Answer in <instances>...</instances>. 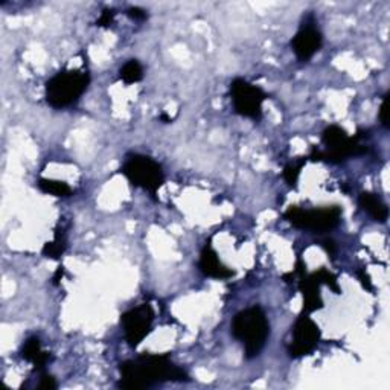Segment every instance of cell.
Wrapping results in <instances>:
<instances>
[{"label": "cell", "mask_w": 390, "mask_h": 390, "mask_svg": "<svg viewBox=\"0 0 390 390\" xmlns=\"http://www.w3.org/2000/svg\"><path fill=\"white\" fill-rule=\"evenodd\" d=\"M121 380L118 386L124 390L148 389L162 382L189 381V375L171 362L168 355H140L119 364Z\"/></svg>", "instance_id": "1"}, {"label": "cell", "mask_w": 390, "mask_h": 390, "mask_svg": "<svg viewBox=\"0 0 390 390\" xmlns=\"http://www.w3.org/2000/svg\"><path fill=\"white\" fill-rule=\"evenodd\" d=\"M232 335L243 343L247 358H254L264 349L270 335V324L261 306L239 311L232 322Z\"/></svg>", "instance_id": "2"}, {"label": "cell", "mask_w": 390, "mask_h": 390, "mask_svg": "<svg viewBox=\"0 0 390 390\" xmlns=\"http://www.w3.org/2000/svg\"><path fill=\"white\" fill-rule=\"evenodd\" d=\"M360 133L357 136L351 138L339 125H329L322 134V142L326 147V149H313L308 159L313 162H328L339 165L346 162L349 157L363 156L367 153V147L360 144Z\"/></svg>", "instance_id": "3"}, {"label": "cell", "mask_w": 390, "mask_h": 390, "mask_svg": "<svg viewBox=\"0 0 390 390\" xmlns=\"http://www.w3.org/2000/svg\"><path fill=\"white\" fill-rule=\"evenodd\" d=\"M90 84V75L80 69L58 72L46 82V101L54 109H66L77 102Z\"/></svg>", "instance_id": "4"}, {"label": "cell", "mask_w": 390, "mask_h": 390, "mask_svg": "<svg viewBox=\"0 0 390 390\" xmlns=\"http://www.w3.org/2000/svg\"><path fill=\"white\" fill-rule=\"evenodd\" d=\"M122 174L129 178V182L140 187L151 195H156L159 187L165 183V174L159 163L153 160L151 157L134 154L121 169Z\"/></svg>", "instance_id": "5"}, {"label": "cell", "mask_w": 390, "mask_h": 390, "mask_svg": "<svg viewBox=\"0 0 390 390\" xmlns=\"http://www.w3.org/2000/svg\"><path fill=\"white\" fill-rule=\"evenodd\" d=\"M285 219L295 228L313 230L317 232V234H325V232L339 226L342 219V207L331 206L305 211V209L299 206H291L288 207V211L285 212Z\"/></svg>", "instance_id": "6"}, {"label": "cell", "mask_w": 390, "mask_h": 390, "mask_svg": "<svg viewBox=\"0 0 390 390\" xmlns=\"http://www.w3.org/2000/svg\"><path fill=\"white\" fill-rule=\"evenodd\" d=\"M230 98L239 116L259 121L262 116V104L268 96L264 90L250 84L249 81L235 78L230 82Z\"/></svg>", "instance_id": "7"}, {"label": "cell", "mask_w": 390, "mask_h": 390, "mask_svg": "<svg viewBox=\"0 0 390 390\" xmlns=\"http://www.w3.org/2000/svg\"><path fill=\"white\" fill-rule=\"evenodd\" d=\"M325 284L329 288L334 290L337 295H340L339 284H337V277L328 272L326 268L322 267L317 272H314L308 276L302 275L301 276V284H299V288L302 291L304 296V310L302 314H310L313 311H317L320 308H324V301H322L320 296V285Z\"/></svg>", "instance_id": "8"}, {"label": "cell", "mask_w": 390, "mask_h": 390, "mask_svg": "<svg viewBox=\"0 0 390 390\" xmlns=\"http://www.w3.org/2000/svg\"><path fill=\"white\" fill-rule=\"evenodd\" d=\"M154 311L149 304H142L122 314L121 324L125 333V340L130 348H138L142 340L151 331Z\"/></svg>", "instance_id": "9"}, {"label": "cell", "mask_w": 390, "mask_h": 390, "mask_svg": "<svg viewBox=\"0 0 390 390\" xmlns=\"http://www.w3.org/2000/svg\"><path fill=\"white\" fill-rule=\"evenodd\" d=\"M320 328L308 314H301L292 326V342L288 346V354L291 358H299L308 355L317 346L320 340Z\"/></svg>", "instance_id": "10"}, {"label": "cell", "mask_w": 390, "mask_h": 390, "mask_svg": "<svg viewBox=\"0 0 390 390\" xmlns=\"http://www.w3.org/2000/svg\"><path fill=\"white\" fill-rule=\"evenodd\" d=\"M322 41L324 39L319 29L314 26L313 21H306L291 40V48L301 62H308L322 48Z\"/></svg>", "instance_id": "11"}, {"label": "cell", "mask_w": 390, "mask_h": 390, "mask_svg": "<svg viewBox=\"0 0 390 390\" xmlns=\"http://www.w3.org/2000/svg\"><path fill=\"white\" fill-rule=\"evenodd\" d=\"M200 272L207 277H214V279H229L235 273L230 268L223 264L220 261L219 254L214 250L211 243L206 244L201 250L200 254V262H198Z\"/></svg>", "instance_id": "12"}, {"label": "cell", "mask_w": 390, "mask_h": 390, "mask_svg": "<svg viewBox=\"0 0 390 390\" xmlns=\"http://www.w3.org/2000/svg\"><path fill=\"white\" fill-rule=\"evenodd\" d=\"M21 358L32 363L35 369H43L50 360V354L46 351H43L41 343L37 337H31V339H28L24 343V346H21Z\"/></svg>", "instance_id": "13"}, {"label": "cell", "mask_w": 390, "mask_h": 390, "mask_svg": "<svg viewBox=\"0 0 390 390\" xmlns=\"http://www.w3.org/2000/svg\"><path fill=\"white\" fill-rule=\"evenodd\" d=\"M358 203L363 207V211L369 214L375 221L386 223L389 216V209L384 201L377 197V195L372 192H362L358 198Z\"/></svg>", "instance_id": "14"}, {"label": "cell", "mask_w": 390, "mask_h": 390, "mask_svg": "<svg viewBox=\"0 0 390 390\" xmlns=\"http://www.w3.org/2000/svg\"><path fill=\"white\" fill-rule=\"evenodd\" d=\"M66 247H67V239H66L64 229H57L54 241H49L44 244L41 253H43V257H46V258L58 259L64 253Z\"/></svg>", "instance_id": "15"}, {"label": "cell", "mask_w": 390, "mask_h": 390, "mask_svg": "<svg viewBox=\"0 0 390 390\" xmlns=\"http://www.w3.org/2000/svg\"><path fill=\"white\" fill-rule=\"evenodd\" d=\"M39 187L41 192L54 195V197H71V194H72V187L67 183L62 182V180L40 178Z\"/></svg>", "instance_id": "16"}, {"label": "cell", "mask_w": 390, "mask_h": 390, "mask_svg": "<svg viewBox=\"0 0 390 390\" xmlns=\"http://www.w3.org/2000/svg\"><path fill=\"white\" fill-rule=\"evenodd\" d=\"M119 78H121L125 84H134V82H139L144 78V69H142L138 59H130V62H127L121 67V71H119Z\"/></svg>", "instance_id": "17"}, {"label": "cell", "mask_w": 390, "mask_h": 390, "mask_svg": "<svg viewBox=\"0 0 390 390\" xmlns=\"http://www.w3.org/2000/svg\"><path fill=\"white\" fill-rule=\"evenodd\" d=\"M304 163L305 160H301L299 163H290L284 168V174H282L284 180L288 183V186L295 187V189L297 187V180L299 176H301V169L304 167Z\"/></svg>", "instance_id": "18"}, {"label": "cell", "mask_w": 390, "mask_h": 390, "mask_svg": "<svg viewBox=\"0 0 390 390\" xmlns=\"http://www.w3.org/2000/svg\"><path fill=\"white\" fill-rule=\"evenodd\" d=\"M115 16H116V12L113 10H104L102 14H101V17L98 19L96 25L102 26V28H109L111 24H113Z\"/></svg>", "instance_id": "19"}, {"label": "cell", "mask_w": 390, "mask_h": 390, "mask_svg": "<svg viewBox=\"0 0 390 390\" xmlns=\"http://www.w3.org/2000/svg\"><path fill=\"white\" fill-rule=\"evenodd\" d=\"M387 101H389V93L382 96L381 106H380V121L384 129H389V110H387Z\"/></svg>", "instance_id": "20"}, {"label": "cell", "mask_w": 390, "mask_h": 390, "mask_svg": "<svg viewBox=\"0 0 390 390\" xmlns=\"http://www.w3.org/2000/svg\"><path fill=\"white\" fill-rule=\"evenodd\" d=\"M57 387H58V384H57V381H55L54 377H52V375H49V373H43L41 375L39 389H41V390H54Z\"/></svg>", "instance_id": "21"}, {"label": "cell", "mask_w": 390, "mask_h": 390, "mask_svg": "<svg viewBox=\"0 0 390 390\" xmlns=\"http://www.w3.org/2000/svg\"><path fill=\"white\" fill-rule=\"evenodd\" d=\"M127 16L133 19V20H136V21H144L148 17L147 11H144L142 8H138V6H133V8L127 10Z\"/></svg>", "instance_id": "22"}, {"label": "cell", "mask_w": 390, "mask_h": 390, "mask_svg": "<svg viewBox=\"0 0 390 390\" xmlns=\"http://www.w3.org/2000/svg\"><path fill=\"white\" fill-rule=\"evenodd\" d=\"M358 277H360V281H362L363 287H364L366 290H369V291L373 290V288H372V282H371L369 275H367L366 272H360V273H358Z\"/></svg>", "instance_id": "23"}, {"label": "cell", "mask_w": 390, "mask_h": 390, "mask_svg": "<svg viewBox=\"0 0 390 390\" xmlns=\"http://www.w3.org/2000/svg\"><path fill=\"white\" fill-rule=\"evenodd\" d=\"M322 245H324V249H325L329 254H331V257H333V254H335V245H334L333 241H329V239H328V241H324V244H322Z\"/></svg>", "instance_id": "24"}, {"label": "cell", "mask_w": 390, "mask_h": 390, "mask_svg": "<svg viewBox=\"0 0 390 390\" xmlns=\"http://www.w3.org/2000/svg\"><path fill=\"white\" fill-rule=\"evenodd\" d=\"M63 275H64V268H63V267H58L57 273H55V276H54V284H55V285H58V282H59V279H62V277H63Z\"/></svg>", "instance_id": "25"}, {"label": "cell", "mask_w": 390, "mask_h": 390, "mask_svg": "<svg viewBox=\"0 0 390 390\" xmlns=\"http://www.w3.org/2000/svg\"><path fill=\"white\" fill-rule=\"evenodd\" d=\"M160 119H162V121H165V122H167V124H168V122H171V121H172V119H171V118H169V116H168V115H165V113H163V115H162V116H160Z\"/></svg>", "instance_id": "26"}]
</instances>
